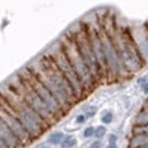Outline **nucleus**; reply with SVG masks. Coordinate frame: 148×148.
I'll return each mask as SVG.
<instances>
[{"instance_id":"obj_22","label":"nucleus","mask_w":148,"mask_h":148,"mask_svg":"<svg viewBox=\"0 0 148 148\" xmlns=\"http://www.w3.org/2000/svg\"><path fill=\"white\" fill-rule=\"evenodd\" d=\"M106 148H118V145L116 144H107Z\"/></svg>"},{"instance_id":"obj_2","label":"nucleus","mask_w":148,"mask_h":148,"mask_svg":"<svg viewBox=\"0 0 148 148\" xmlns=\"http://www.w3.org/2000/svg\"><path fill=\"white\" fill-rule=\"evenodd\" d=\"M59 42H60V45L63 48V52H64V55H66V58L69 59L70 64H71L74 67V70H75V73L78 75L81 84L84 86L85 93H86L88 90H90L93 88V85H95L96 81H95V78H93V75L90 74L88 66L85 64L82 56L79 55L70 30H67V32L64 33L63 36H62V38L59 40Z\"/></svg>"},{"instance_id":"obj_9","label":"nucleus","mask_w":148,"mask_h":148,"mask_svg":"<svg viewBox=\"0 0 148 148\" xmlns=\"http://www.w3.org/2000/svg\"><path fill=\"white\" fill-rule=\"evenodd\" d=\"M0 138L8 145V148H21L22 147L21 141L18 140V137L12 133V130L8 127V125L1 118H0Z\"/></svg>"},{"instance_id":"obj_10","label":"nucleus","mask_w":148,"mask_h":148,"mask_svg":"<svg viewBox=\"0 0 148 148\" xmlns=\"http://www.w3.org/2000/svg\"><path fill=\"white\" fill-rule=\"evenodd\" d=\"M129 148H148V134H133Z\"/></svg>"},{"instance_id":"obj_3","label":"nucleus","mask_w":148,"mask_h":148,"mask_svg":"<svg viewBox=\"0 0 148 148\" xmlns=\"http://www.w3.org/2000/svg\"><path fill=\"white\" fill-rule=\"evenodd\" d=\"M45 52L51 56V59H52L53 62H55V64L58 66V69L60 70L62 75L66 78V81H67L69 85L71 86V89L74 90V93H75V96H77V100H79L85 93L84 86H82V84H81V81H79L78 75H77V73H75L74 67L70 64L69 59L66 58V55H64V52H63V48H62V45H60V42L56 41L51 48H48V51H45Z\"/></svg>"},{"instance_id":"obj_19","label":"nucleus","mask_w":148,"mask_h":148,"mask_svg":"<svg viewBox=\"0 0 148 148\" xmlns=\"http://www.w3.org/2000/svg\"><path fill=\"white\" fill-rule=\"evenodd\" d=\"M89 148H103L101 140H95V141H93V143L89 145Z\"/></svg>"},{"instance_id":"obj_7","label":"nucleus","mask_w":148,"mask_h":148,"mask_svg":"<svg viewBox=\"0 0 148 148\" xmlns=\"http://www.w3.org/2000/svg\"><path fill=\"white\" fill-rule=\"evenodd\" d=\"M100 38L101 44H103V51H104V58H106V64H107V74H110L112 77H118L119 74L123 73L121 60L116 52V48L112 42L108 34H107L103 29H100Z\"/></svg>"},{"instance_id":"obj_18","label":"nucleus","mask_w":148,"mask_h":148,"mask_svg":"<svg viewBox=\"0 0 148 148\" xmlns=\"http://www.w3.org/2000/svg\"><path fill=\"white\" fill-rule=\"evenodd\" d=\"M86 119H88V118L85 116V114H78V115L75 116V123H77V125H82V123H85Z\"/></svg>"},{"instance_id":"obj_1","label":"nucleus","mask_w":148,"mask_h":148,"mask_svg":"<svg viewBox=\"0 0 148 148\" xmlns=\"http://www.w3.org/2000/svg\"><path fill=\"white\" fill-rule=\"evenodd\" d=\"M26 67L55 96V99L58 100L59 106L62 107L64 114L70 110V107L73 106L75 101H78L74 90L71 89L69 82L62 75L58 66L55 64V62L51 59V56L47 52H44L40 58L36 59L33 63L27 64Z\"/></svg>"},{"instance_id":"obj_21","label":"nucleus","mask_w":148,"mask_h":148,"mask_svg":"<svg viewBox=\"0 0 148 148\" xmlns=\"http://www.w3.org/2000/svg\"><path fill=\"white\" fill-rule=\"evenodd\" d=\"M143 90H144V93H145V95H148V81H147V82H145V84H144V86H143Z\"/></svg>"},{"instance_id":"obj_11","label":"nucleus","mask_w":148,"mask_h":148,"mask_svg":"<svg viewBox=\"0 0 148 148\" xmlns=\"http://www.w3.org/2000/svg\"><path fill=\"white\" fill-rule=\"evenodd\" d=\"M64 136H66V134H64L63 132L56 130V132H52L49 136H48L47 141H48V144H51V145H60V143L63 141Z\"/></svg>"},{"instance_id":"obj_15","label":"nucleus","mask_w":148,"mask_h":148,"mask_svg":"<svg viewBox=\"0 0 148 148\" xmlns=\"http://www.w3.org/2000/svg\"><path fill=\"white\" fill-rule=\"evenodd\" d=\"M112 119H114L112 111H104V112H103V115H101V122H103V125H108V123H111Z\"/></svg>"},{"instance_id":"obj_20","label":"nucleus","mask_w":148,"mask_h":148,"mask_svg":"<svg viewBox=\"0 0 148 148\" xmlns=\"http://www.w3.org/2000/svg\"><path fill=\"white\" fill-rule=\"evenodd\" d=\"M116 140H118V137H116V134H108V144H116Z\"/></svg>"},{"instance_id":"obj_13","label":"nucleus","mask_w":148,"mask_h":148,"mask_svg":"<svg viewBox=\"0 0 148 148\" xmlns=\"http://www.w3.org/2000/svg\"><path fill=\"white\" fill-rule=\"evenodd\" d=\"M75 144H77L75 137L71 136V134H67V136H64L63 141L60 143V148H73L75 147Z\"/></svg>"},{"instance_id":"obj_8","label":"nucleus","mask_w":148,"mask_h":148,"mask_svg":"<svg viewBox=\"0 0 148 148\" xmlns=\"http://www.w3.org/2000/svg\"><path fill=\"white\" fill-rule=\"evenodd\" d=\"M88 29V36H89L90 47H92V52L96 59V63L100 69L101 77L107 74V64H106V58H104V51H103V44H101L100 38V29H96L92 26H86Z\"/></svg>"},{"instance_id":"obj_17","label":"nucleus","mask_w":148,"mask_h":148,"mask_svg":"<svg viewBox=\"0 0 148 148\" xmlns=\"http://www.w3.org/2000/svg\"><path fill=\"white\" fill-rule=\"evenodd\" d=\"M96 110H97V108H96L95 106L86 107V108H85V116H86V118H92V116L96 114Z\"/></svg>"},{"instance_id":"obj_5","label":"nucleus","mask_w":148,"mask_h":148,"mask_svg":"<svg viewBox=\"0 0 148 148\" xmlns=\"http://www.w3.org/2000/svg\"><path fill=\"white\" fill-rule=\"evenodd\" d=\"M71 36L74 38V42H75V47L78 49L79 55L82 56L85 64L88 66L90 74L93 75L95 81L101 77L100 74V69L96 63V59L93 56V52H92V47H90V41H89V36H88V29H86V25H79V27L77 29H69Z\"/></svg>"},{"instance_id":"obj_14","label":"nucleus","mask_w":148,"mask_h":148,"mask_svg":"<svg viewBox=\"0 0 148 148\" xmlns=\"http://www.w3.org/2000/svg\"><path fill=\"white\" fill-rule=\"evenodd\" d=\"M106 134H107V129L104 125H99V126L95 127V136L93 137H96V140H101Z\"/></svg>"},{"instance_id":"obj_16","label":"nucleus","mask_w":148,"mask_h":148,"mask_svg":"<svg viewBox=\"0 0 148 148\" xmlns=\"http://www.w3.org/2000/svg\"><path fill=\"white\" fill-rule=\"evenodd\" d=\"M82 136L84 138H89V137H93L95 136V127L93 126H86L82 132Z\"/></svg>"},{"instance_id":"obj_12","label":"nucleus","mask_w":148,"mask_h":148,"mask_svg":"<svg viewBox=\"0 0 148 148\" xmlns=\"http://www.w3.org/2000/svg\"><path fill=\"white\" fill-rule=\"evenodd\" d=\"M134 123L136 126H147L148 125V108H144L136 115V119H134Z\"/></svg>"},{"instance_id":"obj_6","label":"nucleus","mask_w":148,"mask_h":148,"mask_svg":"<svg viewBox=\"0 0 148 148\" xmlns=\"http://www.w3.org/2000/svg\"><path fill=\"white\" fill-rule=\"evenodd\" d=\"M18 74H19V75H21L25 81H27V82L30 84V86L36 90V93L41 97L42 101H44V103L47 104L48 108L51 110V112L56 116V119H59L62 115H64L63 110H62V107L59 106V103H58V100L55 99V96L49 92V89H48L47 86L42 84L40 79H37L36 77L33 75V73L27 69L26 66H25V67H22V69L19 70V73H18Z\"/></svg>"},{"instance_id":"obj_4","label":"nucleus","mask_w":148,"mask_h":148,"mask_svg":"<svg viewBox=\"0 0 148 148\" xmlns=\"http://www.w3.org/2000/svg\"><path fill=\"white\" fill-rule=\"evenodd\" d=\"M12 110L16 114V118L19 119L22 126L25 127L27 134L30 136V138L40 137L44 133V130L48 127L47 123L41 119V116L38 115L23 99L19 103H16L15 106L12 107Z\"/></svg>"}]
</instances>
